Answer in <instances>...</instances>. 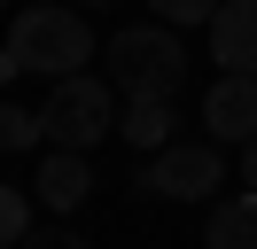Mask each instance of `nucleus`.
I'll return each mask as SVG.
<instances>
[{"label": "nucleus", "instance_id": "1", "mask_svg": "<svg viewBox=\"0 0 257 249\" xmlns=\"http://www.w3.org/2000/svg\"><path fill=\"white\" fill-rule=\"evenodd\" d=\"M8 55H16V70L70 78V70L94 62V24L70 0H16L8 8Z\"/></svg>", "mask_w": 257, "mask_h": 249}, {"label": "nucleus", "instance_id": "2", "mask_svg": "<svg viewBox=\"0 0 257 249\" xmlns=\"http://www.w3.org/2000/svg\"><path fill=\"white\" fill-rule=\"evenodd\" d=\"M179 78H187V47H179L172 24H125V31H109V86L117 93L179 101Z\"/></svg>", "mask_w": 257, "mask_h": 249}, {"label": "nucleus", "instance_id": "3", "mask_svg": "<svg viewBox=\"0 0 257 249\" xmlns=\"http://www.w3.org/2000/svg\"><path fill=\"white\" fill-rule=\"evenodd\" d=\"M109 78H86V70H70V78H55V93H47V109H39V140L47 148H101L109 140V125H117V101H109Z\"/></svg>", "mask_w": 257, "mask_h": 249}, {"label": "nucleus", "instance_id": "4", "mask_svg": "<svg viewBox=\"0 0 257 249\" xmlns=\"http://www.w3.org/2000/svg\"><path fill=\"white\" fill-rule=\"evenodd\" d=\"M133 187L172 195V202H210L226 187V156H218V140H164V148H148Z\"/></svg>", "mask_w": 257, "mask_h": 249}, {"label": "nucleus", "instance_id": "5", "mask_svg": "<svg viewBox=\"0 0 257 249\" xmlns=\"http://www.w3.org/2000/svg\"><path fill=\"white\" fill-rule=\"evenodd\" d=\"M203 133L218 140V148L257 133V78H241V70H218V78H210V93H203Z\"/></svg>", "mask_w": 257, "mask_h": 249}, {"label": "nucleus", "instance_id": "6", "mask_svg": "<svg viewBox=\"0 0 257 249\" xmlns=\"http://www.w3.org/2000/svg\"><path fill=\"white\" fill-rule=\"evenodd\" d=\"M203 31H210V62L218 70L257 78V0H218Z\"/></svg>", "mask_w": 257, "mask_h": 249}, {"label": "nucleus", "instance_id": "7", "mask_svg": "<svg viewBox=\"0 0 257 249\" xmlns=\"http://www.w3.org/2000/svg\"><path fill=\"white\" fill-rule=\"evenodd\" d=\"M32 195L47 202L55 218H70L86 195H94V164H86L78 148H47V156H39V179H32Z\"/></svg>", "mask_w": 257, "mask_h": 249}, {"label": "nucleus", "instance_id": "8", "mask_svg": "<svg viewBox=\"0 0 257 249\" xmlns=\"http://www.w3.org/2000/svg\"><path fill=\"white\" fill-rule=\"evenodd\" d=\"M172 125H179V117H172V101H156V93H125V109H117V133H125L141 156H148V148H164V140H172Z\"/></svg>", "mask_w": 257, "mask_h": 249}, {"label": "nucleus", "instance_id": "9", "mask_svg": "<svg viewBox=\"0 0 257 249\" xmlns=\"http://www.w3.org/2000/svg\"><path fill=\"white\" fill-rule=\"evenodd\" d=\"M210 249H257V195H234V202H210V226H203Z\"/></svg>", "mask_w": 257, "mask_h": 249}, {"label": "nucleus", "instance_id": "10", "mask_svg": "<svg viewBox=\"0 0 257 249\" xmlns=\"http://www.w3.org/2000/svg\"><path fill=\"white\" fill-rule=\"evenodd\" d=\"M24 148H39V109L0 101V156H24Z\"/></svg>", "mask_w": 257, "mask_h": 249}, {"label": "nucleus", "instance_id": "11", "mask_svg": "<svg viewBox=\"0 0 257 249\" xmlns=\"http://www.w3.org/2000/svg\"><path fill=\"white\" fill-rule=\"evenodd\" d=\"M24 226H32V195L24 187H0V249H16Z\"/></svg>", "mask_w": 257, "mask_h": 249}, {"label": "nucleus", "instance_id": "12", "mask_svg": "<svg viewBox=\"0 0 257 249\" xmlns=\"http://www.w3.org/2000/svg\"><path fill=\"white\" fill-rule=\"evenodd\" d=\"M210 8H218V0H148V16H156V24H172V31L210 24Z\"/></svg>", "mask_w": 257, "mask_h": 249}, {"label": "nucleus", "instance_id": "13", "mask_svg": "<svg viewBox=\"0 0 257 249\" xmlns=\"http://www.w3.org/2000/svg\"><path fill=\"white\" fill-rule=\"evenodd\" d=\"M16 249H86V241H78V233H63V226H55V233H32V226H24Z\"/></svg>", "mask_w": 257, "mask_h": 249}, {"label": "nucleus", "instance_id": "14", "mask_svg": "<svg viewBox=\"0 0 257 249\" xmlns=\"http://www.w3.org/2000/svg\"><path fill=\"white\" fill-rule=\"evenodd\" d=\"M241 187H249V195H257V133L241 140Z\"/></svg>", "mask_w": 257, "mask_h": 249}, {"label": "nucleus", "instance_id": "15", "mask_svg": "<svg viewBox=\"0 0 257 249\" xmlns=\"http://www.w3.org/2000/svg\"><path fill=\"white\" fill-rule=\"evenodd\" d=\"M70 8H109V0H70Z\"/></svg>", "mask_w": 257, "mask_h": 249}, {"label": "nucleus", "instance_id": "16", "mask_svg": "<svg viewBox=\"0 0 257 249\" xmlns=\"http://www.w3.org/2000/svg\"><path fill=\"white\" fill-rule=\"evenodd\" d=\"M8 8H16V0H0V16H8Z\"/></svg>", "mask_w": 257, "mask_h": 249}]
</instances>
